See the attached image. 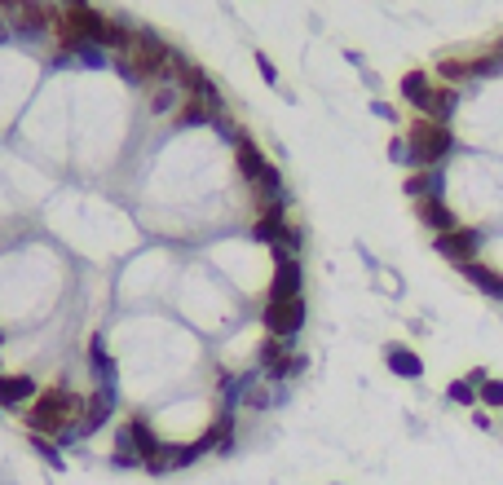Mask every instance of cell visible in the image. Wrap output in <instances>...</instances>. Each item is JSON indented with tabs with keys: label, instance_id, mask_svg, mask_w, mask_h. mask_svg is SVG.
Returning a JSON list of instances; mask_svg holds the SVG:
<instances>
[{
	"label": "cell",
	"instance_id": "21",
	"mask_svg": "<svg viewBox=\"0 0 503 485\" xmlns=\"http://www.w3.org/2000/svg\"><path fill=\"white\" fill-rule=\"evenodd\" d=\"M446 397H451L455 406H477V402H482V388H477V384H468V379H451Z\"/></svg>",
	"mask_w": 503,
	"mask_h": 485
},
{
	"label": "cell",
	"instance_id": "26",
	"mask_svg": "<svg viewBox=\"0 0 503 485\" xmlns=\"http://www.w3.org/2000/svg\"><path fill=\"white\" fill-rule=\"evenodd\" d=\"M371 111H376L379 120H397V115H393V107H388V102H376V107H371Z\"/></svg>",
	"mask_w": 503,
	"mask_h": 485
},
{
	"label": "cell",
	"instance_id": "19",
	"mask_svg": "<svg viewBox=\"0 0 503 485\" xmlns=\"http://www.w3.org/2000/svg\"><path fill=\"white\" fill-rule=\"evenodd\" d=\"M217 115H226V111H212L208 102H181V111H177V123H190V128H199V123H217Z\"/></svg>",
	"mask_w": 503,
	"mask_h": 485
},
{
	"label": "cell",
	"instance_id": "8",
	"mask_svg": "<svg viewBox=\"0 0 503 485\" xmlns=\"http://www.w3.org/2000/svg\"><path fill=\"white\" fill-rule=\"evenodd\" d=\"M397 89H402V102L415 107V115H428L433 93H437V80H433L428 71H406V76L397 80Z\"/></svg>",
	"mask_w": 503,
	"mask_h": 485
},
{
	"label": "cell",
	"instance_id": "22",
	"mask_svg": "<svg viewBox=\"0 0 503 485\" xmlns=\"http://www.w3.org/2000/svg\"><path fill=\"white\" fill-rule=\"evenodd\" d=\"M482 406L503 410V379H486V384H482Z\"/></svg>",
	"mask_w": 503,
	"mask_h": 485
},
{
	"label": "cell",
	"instance_id": "24",
	"mask_svg": "<svg viewBox=\"0 0 503 485\" xmlns=\"http://www.w3.org/2000/svg\"><path fill=\"white\" fill-rule=\"evenodd\" d=\"M388 159L411 168V146H406V137H393V146H388Z\"/></svg>",
	"mask_w": 503,
	"mask_h": 485
},
{
	"label": "cell",
	"instance_id": "18",
	"mask_svg": "<svg viewBox=\"0 0 503 485\" xmlns=\"http://www.w3.org/2000/svg\"><path fill=\"white\" fill-rule=\"evenodd\" d=\"M181 102H186V93H181L177 84H159V89L150 93V115H168V111H181Z\"/></svg>",
	"mask_w": 503,
	"mask_h": 485
},
{
	"label": "cell",
	"instance_id": "15",
	"mask_svg": "<svg viewBox=\"0 0 503 485\" xmlns=\"http://www.w3.org/2000/svg\"><path fill=\"white\" fill-rule=\"evenodd\" d=\"M402 190H406L415 203H419V199H442V168H415Z\"/></svg>",
	"mask_w": 503,
	"mask_h": 485
},
{
	"label": "cell",
	"instance_id": "5",
	"mask_svg": "<svg viewBox=\"0 0 503 485\" xmlns=\"http://www.w3.org/2000/svg\"><path fill=\"white\" fill-rule=\"evenodd\" d=\"M433 251H437V256H446V260L459 269V265L477 260V251H482V230L459 226V230H451V235H433Z\"/></svg>",
	"mask_w": 503,
	"mask_h": 485
},
{
	"label": "cell",
	"instance_id": "1",
	"mask_svg": "<svg viewBox=\"0 0 503 485\" xmlns=\"http://www.w3.org/2000/svg\"><path fill=\"white\" fill-rule=\"evenodd\" d=\"M80 419H84V397L62 388V384H49L36 393V402L27 406V433H40V437H62V433H80Z\"/></svg>",
	"mask_w": 503,
	"mask_h": 485
},
{
	"label": "cell",
	"instance_id": "9",
	"mask_svg": "<svg viewBox=\"0 0 503 485\" xmlns=\"http://www.w3.org/2000/svg\"><path fill=\"white\" fill-rule=\"evenodd\" d=\"M36 393H40V384H36L31 375H9V370H0V410H4V406H9V410H22V406L36 402Z\"/></svg>",
	"mask_w": 503,
	"mask_h": 485
},
{
	"label": "cell",
	"instance_id": "10",
	"mask_svg": "<svg viewBox=\"0 0 503 485\" xmlns=\"http://www.w3.org/2000/svg\"><path fill=\"white\" fill-rule=\"evenodd\" d=\"M252 199H256V212H260V208H274V203H287V190H283V172H278V163H265V172L252 181Z\"/></svg>",
	"mask_w": 503,
	"mask_h": 485
},
{
	"label": "cell",
	"instance_id": "4",
	"mask_svg": "<svg viewBox=\"0 0 503 485\" xmlns=\"http://www.w3.org/2000/svg\"><path fill=\"white\" fill-rule=\"evenodd\" d=\"M260 327H265V336H274V340H291V336L305 327V296H291V300H265V309H260Z\"/></svg>",
	"mask_w": 503,
	"mask_h": 485
},
{
	"label": "cell",
	"instance_id": "3",
	"mask_svg": "<svg viewBox=\"0 0 503 485\" xmlns=\"http://www.w3.org/2000/svg\"><path fill=\"white\" fill-rule=\"evenodd\" d=\"M4 22H9V36H44L53 31V4L49 0H13L4 4Z\"/></svg>",
	"mask_w": 503,
	"mask_h": 485
},
{
	"label": "cell",
	"instance_id": "13",
	"mask_svg": "<svg viewBox=\"0 0 503 485\" xmlns=\"http://www.w3.org/2000/svg\"><path fill=\"white\" fill-rule=\"evenodd\" d=\"M291 221H287V203H274V208H260L256 212V226H252V239L256 242H274L283 239V230H287Z\"/></svg>",
	"mask_w": 503,
	"mask_h": 485
},
{
	"label": "cell",
	"instance_id": "2",
	"mask_svg": "<svg viewBox=\"0 0 503 485\" xmlns=\"http://www.w3.org/2000/svg\"><path fill=\"white\" fill-rule=\"evenodd\" d=\"M406 146H411V168H442V159L455 150V132L451 123L415 115L406 123Z\"/></svg>",
	"mask_w": 503,
	"mask_h": 485
},
{
	"label": "cell",
	"instance_id": "12",
	"mask_svg": "<svg viewBox=\"0 0 503 485\" xmlns=\"http://www.w3.org/2000/svg\"><path fill=\"white\" fill-rule=\"evenodd\" d=\"M415 217H419L433 235H451V230H459V217L446 208V199H419V203H415Z\"/></svg>",
	"mask_w": 503,
	"mask_h": 485
},
{
	"label": "cell",
	"instance_id": "17",
	"mask_svg": "<svg viewBox=\"0 0 503 485\" xmlns=\"http://www.w3.org/2000/svg\"><path fill=\"white\" fill-rule=\"evenodd\" d=\"M384 362H388L393 375H402V379H419V375H424L419 354H415V349H406V345H388V349H384Z\"/></svg>",
	"mask_w": 503,
	"mask_h": 485
},
{
	"label": "cell",
	"instance_id": "25",
	"mask_svg": "<svg viewBox=\"0 0 503 485\" xmlns=\"http://www.w3.org/2000/svg\"><path fill=\"white\" fill-rule=\"evenodd\" d=\"M486 379H491V375H486V370H482V366H473V370H468V384H477V388H482V384H486Z\"/></svg>",
	"mask_w": 503,
	"mask_h": 485
},
{
	"label": "cell",
	"instance_id": "14",
	"mask_svg": "<svg viewBox=\"0 0 503 485\" xmlns=\"http://www.w3.org/2000/svg\"><path fill=\"white\" fill-rule=\"evenodd\" d=\"M459 274H464L477 291H486L491 300H503V274L499 269H491L486 260H468V265H459Z\"/></svg>",
	"mask_w": 503,
	"mask_h": 485
},
{
	"label": "cell",
	"instance_id": "7",
	"mask_svg": "<svg viewBox=\"0 0 503 485\" xmlns=\"http://www.w3.org/2000/svg\"><path fill=\"white\" fill-rule=\"evenodd\" d=\"M305 291V269L300 256H278L274 260V282H269V300H291Z\"/></svg>",
	"mask_w": 503,
	"mask_h": 485
},
{
	"label": "cell",
	"instance_id": "20",
	"mask_svg": "<svg viewBox=\"0 0 503 485\" xmlns=\"http://www.w3.org/2000/svg\"><path fill=\"white\" fill-rule=\"evenodd\" d=\"M27 441H31V450L49 464V468H62L67 459H62V446L58 441H49V437H40V433H27Z\"/></svg>",
	"mask_w": 503,
	"mask_h": 485
},
{
	"label": "cell",
	"instance_id": "11",
	"mask_svg": "<svg viewBox=\"0 0 503 485\" xmlns=\"http://www.w3.org/2000/svg\"><path fill=\"white\" fill-rule=\"evenodd\" d=\"M265 163H269V159H265V150L252 141L248 132H239V137H235V168H239V177L252 186V181L265 172Z\"/></svg>",
	"mask_w": 503,
	"mask_h": 485
},
{
	"label": "cell",
	"instance_id": "6",
	"mask_svg": "<svg viewBox=\"0 0 503 485\" xmlns=\"http://www.w3.org/2000/svg\"><path fill=\"white\" fill-rule=\"evenodd\" d=\"M116 406H120V388H107V384H98L89 397H84V419H80V437H93L102 424H111V415H116Z\"/></svg>",
	"mask_w": 503,
	"mask_h": 485
},
{
	"label": "cell",
	"instance_id": "23",
	"mask_svg": "<svg viewBox=\"0 0 503 485\" xmlns=\"http://www.w3.org/2000/svg\"><path fill=\"white\" fill-rule=\"evenodd\" d=\"M256 71H260V80H265V84H278V67H274V62H269V53H260V49H256Z\"/></svg>",
	"mask_w": 503,
	"mask_h": 485
},
{
	"label": "cell",
	"instance_id": "16",
	"mask_svg": "<svg viewBox=\"0 0 503 485\" xmlns=\"http://www.w3.org/2000/svg\"><path fill=\"white\" fill-rule=\"evenodd\" d=\"M89 362H93V379H98V384L120 388V370H116V358L107 354V340H102V336L89 340Z\"/></svg>",
	"mask_w": 503,
	"mask_h": 485
}]
</instances>
